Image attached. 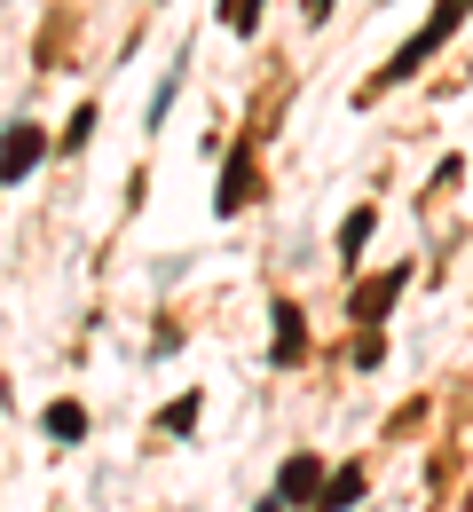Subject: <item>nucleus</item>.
<instances>
[{"mask_svg": "<svg viewBox=\"0 0 473 512\" xmlns=\"http://www.w3.org/2000/svg\"><path fill=\"white\" fill-rule=\"evenodd\" d=\"M466 8H473V0H442V8H434V24H426V32L410 40L403 56L387 64V79H410V71H418L426 56H434V48H442V40H450V32H458V16H466ZM387 79H379V87H387Z\"/></svg>", "mask_w": 473, "mask_h": 512, "instance_id": "nucleus-1", "label": "nucleus"}, {"mask_svg": "<svg viewBox=\"0 0 473 512\" xmlns=\"http://www.w3.org/2000/svg\"><path fill=\"white\" fill-rule=\"evenodd\" d=\"M190 426H198V394H182V402L166 410V434H190Z\"/></svg>", "mask_w": 473, "mask_h": 512, "instance_id": "nucleus-11", "label": "nucleus"}, {"mask_svg": "<svg viewBox=\"0 0 473 512\" xmlns=\"http://www.w3.org/2000/svg\"><path fill=\"white\" fill-rule=\"evenodd\" d=\"M355 497H363V473L347 465V473H332V481H324V497H316V512H347Z\"/></svg>", "mask_w": 473, "mask_h": 512, "instance_id": "nucleus-7", "label": "nucleus"}, {"mask_svg": "<svg viewBox=\"0 0 473 512\" xmlns=\"http://www.w3.org/2000/svg\"><path fill=\"white\" fill-rule=\"evenodd\" d=\"M245 197H253V150H229V174H221V197H213V205L237 213Z\"/></svg>", "mask_w": 473, "mask_h": 512, "instance_id": "nucleus-4", "label": "nucleus"}, {"mask_svg": "<svg viewBox=\"0 0 473 512\" xmlns=\"http://www.w3.org/2000/svg\"><path fill=\"white\" fill-rule=\"evenodd\" d=\"M40 150H48V142H40L32 127H8V182H24V174L40 166Z\"/></svg>", "mask_w": 473, "mask_h": 512, "instance_id": "nucleus-5", "label": "nucleus"}, {"mask_svg": "<svg viewBox=\"0 0 473 512\" xmlns=\"http://www.w3.org/2000/svg\"><path fill=\"white\" fill-rule=\"evenodd\" d=\"M48 434H56V442H79V434H87V410H79V402H48Z\"/></svg>", "mask_w": 473, "mask_h": 512, "instance_id": "nucleus-8", "label": "nucleus"}, {"mask_svg": "<svg viewBox=\"0 0 473 512\" xmlns=\"http://www.w3.org/2000/svg\"><path fill=\"white\" fill-rule=\"evenodd\" d=\"M308 16H332V0H308Z\"/></svg>", "mask_w": 473, "mask_h": 512, "instance_id": "nucleus-12", "label": "nucleus"}, {"mask_svg": "<svg viewBox=\"0 0 473 512\" xmlns=\"http://www.w3.org/2000/svg\"><path fill=\"white\" fill-rule=\"evenodd\" d=\"M308 355V323H300V308H276V363H300Z\"/></svg>", "mask_w": 473, "mask_h": 512, "instance_id": "nucleus-6", "label": "nucleus"}, {"mask_svg": "<svg viewBox=\"0 0 473 512\" xmlns=\"http://www.w3.org/2000/svg\"><path fill=\"white\" fill-rule=\"evenodd\" d=\"M324 481H332V473H324L316 457H292V465L276 473V497H284V505H308V497H324Z\"/></svg>", "mask_w": 473, "mask_h": 512, "instance_id": "nucleus-3", "label": "nucleus"}, {"mask_svg": "<svg viewBox=\"0 0 473 512\" xmlns=\"http://www.w3.org/2000/svg\"><path fill=\"white\" fill-rule=\"evenodd\" d=\"M403 284H410V268H387V276H371V284L355 292V323H363V331H379V316L395 308V292H403Z\"/></svg>", "mask_w": 473, "mask_h": 512, "instance_id": "nucleus-2", "label": "nucleus"}, {"mask_svg": "<svg viewBox=\"0 0 473 512\" xmlns=\"http://www.w3.org/2000/svg\"><path fill=\"white\" fill-rule=\"evenodd\" d=\"M363 245H371V205H363V213H347V229H339V253H347V260L363 253Z\"/></svg>", "mask_w": 473, "mask_h": 512, "instance_id": "nucleus-9", "label": "nucleus"}, {"mask_svg": "<svg viewBox=\"0 0 473 512\" xmlns=\"http://www.w3.org/2000/svg\"><path fill=\"white\" fill-rule=\"evenodd\" d=\"M221 16H229V32H253L261 24V0H221Z\"/></svg>", "mask_w": 473, "mask_h": 512, "instance_id": "nucleus-10", "label": "nucleus"}]
</instances>
